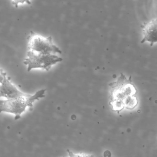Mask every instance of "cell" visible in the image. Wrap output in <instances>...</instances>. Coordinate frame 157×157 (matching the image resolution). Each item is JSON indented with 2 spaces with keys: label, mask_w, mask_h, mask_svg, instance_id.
Listing matches in <instances>:
<instances>
[{
  "label": "cell",
  "mask_w": 157,
  "mask_h": 157,
  "mask_svg": "<svg viewBox=\"0 0 157 157\" xmlns=\"http://www.w3.org/2000/svg\"><path fill=\"white\" fill-rule=\"evenodd\" d=\"M26 94L20 91L12 84L6 75L0 83V98L3 97L6 99H9L23 96Z\"/></svg>",
  "instance_id": "5b68a950"
},
{
  "label": "cell",
  "mask_w": 157,
  "mask_h": 157,
  "mask_svg": "<svg viewBox=\"0 0 157 157\" xmlns=\"http://www.w3.org/2000/svg\"><path fill=\"white\" fill-rule=\"evenodd\" d=\"M27 3L28 4L31 3L29 0H12V4L15 6L16 7H18V5L19 4H24Z\"/></svg>",
  "instance_id": "52a82bcc"
},
{
  "label": "cell",
  "mask_w": 157,
  "mask_h": 157,
  "mask_svg": "<svg viewBox=\"0 0 157 157\" xmlns=\"http://www.w3.org/2000/svg\"><path fill=\"white\" fill-rule=\"evenodd\" d=\"M143 38L141 43H144L146 41L150 42V46H152L156 43L157 38V19H153L152 21L145 26L143 30Z\"/></svg>",
  "instance_id": "8992f818"
},
{
  "label": "cell",
  "mask_w": 157,
  "mask_h": 157,
  "mask_svg": "<svg viewBox=\"0 0 157 157\" xmlns=\"http://www.w3.org/2000/svg\"><path fill=\"white\" fill-rule=\"evenodd\" d=\"M46 90V89L40 90L33 95L26 93L25 95L14 98L0 100V113H12L15 115V120H18L27 108L32 109L34 102L45 97Z\"/></svg>",
  "instance_id": "7a4b0ae2"
},
{
  "label": "cell",
  "mask_w": 157,
  "mask_h": 157,
  "mask_svg": "<svg viewBox=\"0 0 157 157\" xmlns=\"http://www.w3.org/2000/svg\"><path fill=\"white\" fill-rule=\"evenodd\" d=\"M6 75V74L2 70L0 69V83L2 82L4 77Z\"/></svg>",
  "instance_id": "9c48e42d"
},
{
  "label": "cell",
  "mask_w": 157,
  "mask_h": 157,
  "mask_svg": "<svg viewBox=\"0 0 157 157\" xmlns=\"http://www.w3.org/2000/svg\"><path fill=\"white\" fill-rule=\"evenodd\" d=\"M24 63L27 66V71L41 69L49 71L53 65L61 62L63 59L53 54H43L29 51Z\"/></svg>",
  "instance_id": "3957f363"
},
{
  "label": "cell",
  "mask_w": 157,
  "mask_h": 157,
  "mask_svg": "<svg viewBox=\"0 0 157 157\" xmlns=\"http://www.w3.org/2000/svg\"><path fill=\"white\" fill-rule=\"evenodd\" d=\"M109 104L114 111L120 112L124 108L134 109L138 105L137 88L132 83L131 76L127 78L121 74L117 80L109 84Z\"/></svg>",
  "instance_id": "6da1fadb"
},
{
  "label": "cell",
  "mask_w": 157,
  "mask_h": 157,
  "mask_svg": "<svg viewBox=\"0 0 157 157\" xmlns=\"http://www.w3.org/2000/svg\"><path fill=\"white\" fill-rule=\"evenodd\" d=\"M28 48L29 51L43 54H61V51L55 46L51 36L45 37L33 31L28 37Z\"/></svg>",
  "instance_id": "277c9868"
},
{
  "label": "cell",
  "mask_w": 157,
  "mask_h": 157,
  "mask_svg": "<svg viewBox=\"0 0 157 157\" xmlns=\"http://www.w3.org/2000/svg\"><path fill=\"white\" fill-rule=\"evenodd\" d=\"M68 152H69V155L70 157H93L91 155H75L70 151H68Z\"/></svg>",
  "instance_id": "ba28073f"
},
{
  "label": "cell",
  "mask_w": 157,
  "mask_h": 157,
  "mask_svg": "<svg viewBox=\"0 0 157 157\" xmlns=\"http://www.w3.org/2000/svg\"><path fill=\"white\" fill-rule=\"evenodd\" d=\"M104 157H111V153L109 151H108V150H107V151H105L104 153Z\"/></svg>",
  "instance_id": "30bf717a"
}]
</instances>
